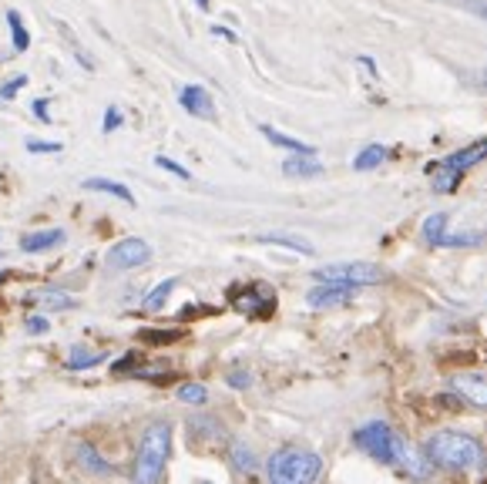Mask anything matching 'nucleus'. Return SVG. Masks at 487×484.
Returning <instances> with one entry per match:
<instances>
[{
	"label": "nucleus",
	"mask_w": 487,
	"mask_h": 484,
	"mask_svg": "<svg viewBox=\"0 0 487 484\" xmlns=\"http://www.w3.org/2000/svg\"><path fill=\"white\" fill-rule=\"evenodd\" d=\"M447 223H451V215L447 213H434L424 219V229H420V236L427 246H444V239H447Z\"/></svg>",
	"instance_id": "obj_18"
},
{
	"label": "nucleus",
	"mask_w": 487,
	"mask_h": 484,
	"mask_svg": "<svg viewBox=\"0 0 487 484\" xmlns=\"http://www.w3.org/2000/svg\"><path fill=\"white\" fill-rule=\"evenodd\" d=\"M71 454L74 460H78V468H84V471L95 474V478H115V474H118V468H115L111 460H105V454H101L95 444H88V441H74Z\"/></svg>",
	"instance_id": "obj_8"
},
{
	"label": "nucleus",
	"mask_w": 487,
	"mask_h": 484,
	"mask_svg": "<svg viewBox=\"0 0 487 484\" xmlns=\"http://www.w3.org/2000/svg\"><path fill=\"white\" fill-rule=\"evenodd\" d=\"M68 233L64 229H41V233H27L21 236V252H48L54 246H64Z\"/></svg>",
	"instance_id": "obj_14"
},
{
	"label": "nucleus",
	"mask_w": 487,
	"mask_h": 484,
	"mask_svg": "<svg viewBox=\"0 0 487 484\" xmlns=\"http://www.w3.org/2000/svg\"><path fill=\"white\" fill-rule=\"evenodd\" d=\"M454 394L461 397L464 403H471V407H487V377L484 374H457L451 380Z\"/></svg>",
	"instance_id": "obj_10"
},
{
	"label": "nucleus",
	"mask_w": 487,
	"mask_h": 484,
	"mask_svg": "<svg viewBox=\"0 0 487 484\" xmlns=\"http://www.w3.org/2000/svg\"><path fill=\"white\" fill-rule=\"evenodd\" d=\"M24 84H27V74H17V78H11L7 84H0V98H4V101H11Z\"/></svg>",
	"instance_id": "obj_31"
},
{
	"label": "nucleus",
	"mask_w": 487,
	"mask_h": 484,
	"mask_svg": "<svg viewBox=\"0 0 487 484\" xmlns=\"http://www.w3.org/2000/svg\"><path fill=\"white\" fill-rule=\"evenodd\" d=\"M121 121H125V119H121V111H118V108H115V105H111V108H108V111H105L101 131H105V135H115V131L121 128Z\"/></svg>",
	"instance_id": "obj_30"
},
{
	"label": "nucleus",
	"mask_w": 487,
	"mask_h": 484,
	"mask_svg": "<svg viewBox=\"0 0 487 484\" xmlns=\"http://www.w3.org/2000/svg\"><path fill=\"white\" fill-rule=\"evenodd\" d=\"M27 152H61V142H27Z\"/></svg>",
	"instance_id": "obj_35"
},
{
	"label": "nucleus",
	"mask_w": 487,
	"mask_h": 484,
	"mask_svg": "<svg viewBox=\"0 0 487 484\" xmlns=\"http://www.w3.org/2000/svg\"><path fill=\"white\" fill-rule=\"evenodd\" d=\"M175 286H179V280H162V283L155 286V289H148L142 299V309L145 313H162L168 303V296L175 293Z\"/></svg>",
	"instance_id": "obj_19"
},
{
	"label": "nucleus",
	"mask_w": 487,
	"mask_h": 484,
	"mask_svg": "<svg viewBox=\"0 0 487 484\" xmlns=\"http://www.w3.org/2000/svg\"><path fill=\"white\" fill-rule=\"evenodd\" d=\"M226 384H229V387H236V390H249L252 387V377L246 374V370H232V374L226 377Z\"/></svg>",
	"instance_id": "obj_32"
},
{
	"label": "nucleus",
	"mask_w": 487,
	"mask_h": 484,
	"mask_svg": "<svg viewBox=\"0 0 487 484\" xmlns=\"http://www.w3.org/2000/svg\"><path fill=\"white\" fill-rule=\"evenodd\" d=\"M142 366H145L142 364V354H138V350H131V354L118 356V360L111 364V374H115V377H135Z\"/></svg>",
	"instance_id": "obj_26"
},
{
	"label": "nucleus",
	"mask_w": 487,
	"mask_h": 484,
	"mask_svg": "<svg viewBox=\"0 0 487 484\" xmlns=\"http://www.w3.org/2000/svg\"><path fill=\"white\" fill-rule=\"evenodd\" d=\"M189 437L192 441H209V444H222L226 441V427L219 417H209V413H195L189 421Z\"/></svg>",
	"instance_id": "obj_13"
},
{
	"label": "nucleus",
	"mask_w": 487,
	"mask_h": 484,
	"mask_svg": "<svg viewBox=\"0 0 487 484\" xmlns=\"http://www.w3.org/2000/svg\"><path fill=\"white\" fill-rule=\"evenodd\" d=\"M7 24H11V41H14V51L17 54H24L31 48V34H27L24 21H21V14L17 11H7Z\"/></svg>",
	"instance_id": "obj_24"
},
{
	"label": "nucleus",
	"mask_w": 487,
	"mask_h": 484,
	"mask_svg": "<svg viewBox=\"0 0 487 484\" xmlns=\"http://www.w3.org/2000/svg\"><path fill=\"white\" fill-rule=\"evenodd\" d=\"M487 158V138H477L467 148L451 152L444 162H437V176H434V189L437 192H454L461 185V178L471 172L474 166H481Z\"/></svg>",
	"instance_id": "obj_4"
},
{
	"label": "nucleus",
	"mask_w": 487,
	"mask_h": 484,
	"mask_svg": "<svg viewBox=\"0 0 487 484\" xmlns=\"http://www.w3.org/2000/svg\"><path fill=\"white\" fill-rule=\"evenodd\" d=\"M229 460H232V468L239 474H256V468H259V454L246 441H232L229 444Z\"/></svg>",
	"instance_id": "obj_16"
},
{
	"label": "nucleus",
	"mask_w": 487,
	"mask_h": 484,
	"mask_svg": "<svg viewBox=\"0 0 487 484\" xmlns=\"http://www.w3.org/2000/svg\"><path fill=\"white\" fill-rule=\"evenodd\" d=\"M4 280H7V272H0V286H4Z\"/></svg>",
	"instance_id": "obj_38"
},
{
	"label": "nucleus",
	"mask_w": 487,
	"mask_h": 484,
	"mask_svg": "<svg viewBox=\"0 0 487 484\" xmlns=\"http://www.w3.org/2000/svg\"><path fill=\"white\" fill-rule=\"evenodd\" d=\"M357 296V286H340V283H320L316 289H309L306 293V303L313 309H333V307H343Z\"/></svg>",
	"instance_id": "obj_9"
},
{
	"label": "nucleus",
	"mask_w": 487,
	"mask_h": 484,
	"mask_svg": "<svg viewBox=\"0 0 487 484\" xmlns=\"http://www.w3.org/2000/svg\"><path fill=\"white\" fill-rule=\"evenodd\" d=\"M179 105L189 111L192 119H205V121L215 119V101L202 84H185V88L179 91Z\"/></svg>",
	"instance_id": "obj_11"
},
{
	"label": "nucleus",
	"mask_w": 487,
	"mask_h": 484,
	"mask_svg": "<svg viewBox=\"0 0 487 484\" xmlns=\"http://www.w3.org/2000/svg\"><path fill=\"white\" fill-rule=\"evenodd\" d=\"M27 303H37L44 309V317H51V313H61V309H74V296H68L58 286H44V289H34L27 296Z\"/></svg>",
	"instance_id": "obj_12"
},
{
	"label": "nucleus",
	"mask_w": 487,
	"mask_h": 484,
	"mask_svg": "<svg viewBox=\"0 0 487 484\" xmlns=\"http://www.w3.org/2000/svg\"><path fill=\"white\" fill-rule=\"evenodd\" d=\"M175 397L189 407H202V403H209V387L205 384H179Z\"/></svg>",
	"instance_id": "obj_25"
},
{
	"label": "nucleus",
	"mask_w": 487,
	"mask_h": 484,
	"mask_svg": "<svg viewBox=\"0 0 487 484\" xmlns=\"http://www.w3.org/2000/svg\"><path fill=\"white\" fill-rule=\"evenodd\" d=\"M286 178H316L323 176V166L316 162V155H289L283 162Z\"/></svg>",
	"instance_id": "obj_15"
},
{
	"label": "nucleus",
	"mask_w": 487,
	"mask_h": 484,
	"mask_svg": "<svg viewBox=\"0 0 487 484\" xmlns=\"http://www.w3.org/2000/svg\"><path fill=\"white\" fill-rule=\"evenodd\" d=\"M145 262H152V246L138 236H128V239H121V242H115L105 256V266L111 272L142 270Z\"/></svg>",
	"instance_id": "obj_7"
},
{
	"label": "nucleus",
	"mask_w": 487,
	"mask_h": 484,
	"mask_svg": "<svg viewBox=\"0 0 487 484\" xmlns=\"http://www.w3.org/2000/svg\"><path fill=\"white\" fill-rule=\"evenodd\" d=\"M259 131L269 138V145H276V148H286V152H293V155H316L313 145L299 142V138H293V135H283V131H276L273 125H259Z\"/></svg>",
	"instance_id": "obj_17"
},
{
	"label": "nucleus",
	"mask_w": 487,
	"mask_h": 484,
	"mask_svg": "<svg viewBox=\"0 0 487 484\" xmlns=\"http://www.w3.org/2000/svg\"><path fill=\"white\" fill-rule=\"evenodd\" d=\"M24 330L31 333V337H41V333H48V330H51V319L44 317V313H34V317H27V319H24Z\"/></svg>",
	"instance_id": "obj_29"
},
{
	"label": "nucleus",
	"mask_w": 487,
	"mask_h": 484,
	"mask_svg": "<svg viewBox=\"0 0 487 484\" xmlns=\"http://www.w3.org/2000/svg\"><path fill=\"white\" fill-rule=\"evenodd\" d=\"M259 242H266V246H283V249H293V252H299V256H313V242H306V239L299 236H286V233H266V236H256Z\"/></svg>",
	"instance_id": "obj_22"
},
{
	"label": "nucleus",
	"mask_w": 487,
	"mask_h": 484,
	"mask_svg": "<svg viewBox=\"0 0 487 484\" xmlns=\"http://www.w3.org/2000/svg\"><path fill=\"white\" fill-rule=\"evenodd\" d=\"M105 364V350H98V354H91V350H84L81 343H74L71 356H68V370H74V374H81V370H95V366Z\"/></svg>",
	"instance_id": "obj_21"
},
{
	"label": "nucleus",
	"mask_w": 487,
	"mask_h": 484,
	"mask_svg": "<svg viewBox=\"0 0 487 484\" xmlns=\"http://www.w3.org/2000/svg\"><path fill=\"white\" fill-rule=\"evenodd\" d=\"M212 34L215 37H226V41H232V44H236V34H232V31H226V27H212Z\"/></svg>",
	"instance_id": "obj_36"
},
{
	"label": "nucleus",
	"mask_w": 487,
	"mask_h": 484,
	"mask_svg": "<svg viewBox=\"0 0 487 484\" xmlns=\"http://www.w3.org/2000/svg\"><path fill=\"white\" fill-rule=\"evenodd\" d=\"M172 441H175V427L168 421H155L145 427L135 451V464H131V484H162L168 458H172Z\"/></svg>",
	"instance_id": "obj_2"
},
{
	"label": "nucleus",
	"mask_w": 487,
	"mask_h": 484,
	"mask_svg": "<svg viewBox=\"0 0 487 484\" xmlns=\"http://www.w3.org/2000/svg\"><path fill=\"white\" fill-rule=\"evenodd\" d=\"M195 4H199L202 11H209V7H212V0H195Z\"/></svg>",
	"instance_id": "obj_37"
},
{
	"label": "nucleus",
	"mask_w": 487,
	"mask_h": 484,
	"mask_svg": "<svg viewBox=\"0 0 487 484\" xmlns=\"http://www.w3.org/2000/svg\"><path fill=\"white\" fill-rule=\"evenodd\" d=\"M31 111H34L37 121H44V125H51V111H48V101L44 98H37L34 105H31Z\"/></svg>",
	"instance_id": "obj_34"
},
{
	"label": "nucleus",
	"mask_w": 487,
	"mask_h": 484,
	"mask_svg": "<svg viewBox=\"0 0 487 484\" xmlns=\"http://www.w3.org/2000/svg\"><path fill=\"white\" fill-rule=\"evenodd\" d=\"M387 145H367V148H360L357 158H353V168L357 172H373L377 166H383L387 162Z\"/></svg>",
	"instance_id": "obj_23"
},
{
	"label": "nucleus",
	"mask_w": 487,
	"mask_h": 484,
	"mask_svg": "<svg viewBox=\"0 0 487 484\" xmlns=\"http://www.w3.org/2000/svg\"><path fill=\"white\" fill-rule=\"evenodd\" d=\"M138 340L152 343V346H168V343L185 340V330H142L138 333Z\"/></svg>",
	"instance_id": "obj_27"
},
{
	"label": "nucleus",
	"mask_w": 487,
	"mask_h": 484,
	"mask_svg": "<svg viewBox=\"0 0 487 484\" xmlns=\"http://www.w3.org/2000/svg\"><path fill=\"white\" fill-rule=\"evenodd\" d=\"M199 317H215L212 307H182L179 319H199Z\"/></svg>",
	"instance_id": "obj_33"
},
{
	"label": "nucleus",
	"mask_w": 487,
	"mask_h": 484,
	"mask_svg": "<svg viewBox=\"0 0 487 484\" xmlns=\"http://www.w3.org/2000/svg\"><path fill=\"white\" fill-rule=\"evenodd\" d=\"M84 189H88V192H105V195H115V199L135 205V195H131V189H128V185H121V182H115V178H84Z\"/></svg>",
	"instance_id": "obj_20"
},
{
	"label": "nucleus",
	"mask_w": 487,
	"mask_h": 484,
	"mask_svg": "<svg viewBox=\"0 0 487 484\" xmlns=\"http://www.w3.org/2000/svg\"><path fill=\"white\" fill-rule=\"evenodd\" d=\"M484 460H487V458H484Z\"/></svg>",
	"instance_id": "obj_40"
},
{
	"label": "nucleus",
	"mask_w": 487,
	"mask_h": 484,
	"mask_svg": "<svg viewBox=\"0 0 487 484\" xmlns=\"http://www.w3.org/2000/svg\"><path fill=\"white\" fill-rule=\"evenodd\" d=\"M269 484H316L323 478V458L306 448H279L266 460Z\"/></svg>",
	"instance_id": "obj_3"
},
{
	"label": "nucleus",
	"mask_w": 487,
	"mask_h": 484,
	"mask_svg": "<svg viewBox=\"0 0 487 484\" xmlns=\"http://www.w3.org/2000/svg\"><path fill=\"white\" fill-rule=\"evenodd\" d=\"M202 484H209V481H202Z\"/></svg>",
	"instance_id": "obj_39"
},
{
	"label": "nucleus",
	"mask_w": 487,
	"mask_h": 484,
	"mask_svg": "<svg viewBox=\"0 0 487 484\" xmlns=\"http://www.w3.org/2000/svg\"><path fill=\"white\" fill-rule=\"evenodd\" d=\"M229 303H232V309H239L242 317H252V319H269L276 313V293H273V286H266V283L232 286V289H229Z\"/></svg>",
	"instance_id": "obj_6"
},
{
	"label": "nucleus",
	"mask_w": 487,
	"mask_h": 484,
	"mask_svg": "<svg viewBox=\"0 0 487 484\" xmlns=\"http://www.w3.org/2000/svg\"><path fill=\"white\" fill-rule=\"evenodd\" d=\"M155 166L158 168H165V172H172V176H179L182 182H189L192 172L185 166H179V162H172V158H165V155H155Z\"/></svg>",
	"instance_id": "obj_28"
},
{
	"label": "nucleus",
	"mask_w": 487,
	"mask_h": 484,
	"mask_svg": "<svg viewBox=\"0 0 487 484\" xmlns=\"http://www.w3.org/2000/svg\"><path fill=\"white\" fill-rule=\"evenodd\" d=\"M313 280L316 283H340V286H377L387 280V272L377 266V262H333V266H320L313 270Z\"/></svg>",
	"instance_id": "obj_5"
},
{
	"label": "nucleus",
	"mask_w": 487,
	"mask_h": 484,
	"mask_svg": "<svg viewBox=\"0 0 487 484\" xmlns=\"http://www.w3.org/2000/svg\"><path fill=\"white\" fill-rule=\"evenodd\" d=\"M420 451L430 460V468H440V471H474L487 458L484 444L464 431H434Z\"/></svg>",
	"instance_id": "obj_1"
}]
</instances>
